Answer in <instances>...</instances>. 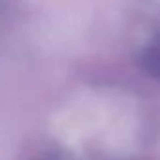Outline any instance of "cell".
<instances>
[{
  "mask_svg": "<svg viewBox=\"0 0 160 160\" xmlns=\"http://www.w3.org/2000/svg\"><path fill=\"white\" fill-rule=\"evenodd\" d=\"M145 66L149 68L151 73L160 77V42L151 45V49L145 53Z\"/></svg>",
  "mask_w": 160,
  "mask_h": 160,
  "instance_id": "1",
  "label": "cell"
}]
</instances>
